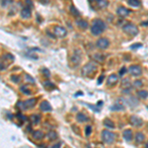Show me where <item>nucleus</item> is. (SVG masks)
Instances as JSON below:
<instances>
[{
    "label": "nucleus",
    "instance_id": "f257e3e1",
    "mask_svg": "<svg viewBox=\"0 0 148 148\" xmlns=\"http://www.w3.org/2000/svg\"><path fill=\"white\" fill-rule=\"evenodd\" d=\"M106 29V23L104 22L101 19H95L92 23V27H91V32L93 35L99 36L104 32V30Z\"/></svg>",
    "mask_w": 148,
    "mask_h": 148
},
{
    "label": "nucleus",
    "instance_id": "f03ea898",
    "mask_svg": "<svg viewBox=\"0 0 148 148\" xmlns=\"http://www.w3.org/2000/svg\"><path fill=\"white\" fill-rule=\"evenodd\" d=\"M115 138H116V134L114 132H112V131L108 130V129H105V130L102 131V139H103L105 143L111 144V143L114 142Z\"/></svg>",
    "mask_w": 148,
    "mask_h": 148
},
{
    "label": "nucleus",
    "instance_id": "7ed1b4c3",
    "mask_svg": "<svg viewBox=\"0 0 148 148\" xmlns=\"http://www.w3.org/2000/svg\"><path fill=\"white\" fill-rule=\"evenodd\" d=\"M124 32L130 35V36H136L138 34V28L134 24H126L122 27Z\"/></svg>",
    "mask_w": 148,
    "mask_h": 148
},
{
    "label": "nucleus",
    "instance_id": "20e7f679",
    "mask_svg": "<svg viewBox=\"0 0 148 148\" xmlns=\"http://www.w3.org/2000/svg\"><path fill=\"white\" fill-rule=\"evenodd\" d=\"M109 40L108 39H106V38H101V39H99L98 41H97V47L98 48H100V50H106L108 46H109Z\"/></svg>",
    "mask_w": 148,
    "mask_h": 148
},
{
    "label": "nucleus",
    "instance_id": "39448f33",
    "mask_svg": "<svg viewBox=\"0 0 148 148\" xmlns=\"http://www.w3.org/2000/svg\"><path fill=\"white\" fill-rule=\"evenodd\" d=\"M97 69L96 65L94 64V63H88V64H86L85 66L83 67V74H85V75H89V74L93 73L95 70Z\"/></svg>",
    "mask_w": 148,
    "mask_h": 148
},
{
    "label": "nucleus",
    "instance_id": "423d86ee",
    "mask_svg": "<svg viewBox=\"0 0 148 148\" xmlns=\"http://www.w3.org/2000/svg\"><path fill=\"white\" fill-rule=\"evenodd\" d=\"M128 72L133 76H138L142 73V69L139 65H131L128 68Z\"/></svg>",
    "mask_w": 148,
    "mask_h": 148
},
{
    "label": "nucleus",
    "instance_id": "0eeeda50",
    "mask_svg": "<svg viewBox=\"0 0 148 148\" xmlns=\"http://www.w3.org/2000/svg\"><path fill=\"white\" fill-rule=\"evenodd\" d=\"M54 34H55L57 37H64V36H66L67 32L63 27L56 26V27H54Z\"/></svg>",
    "mask_w": 148,
    "mask_h": 148
},
{
    "label": "nucleus",
    "instance_id": "6e6552de",
    "mask_svg": "<svg viewBox=\"0 0 148 148\" xmlns=\"http://www.w3.org/2000/svg\"><path fill=\"white\" fill-rule=\"evenodd\" d=\"M132 130L131 129H125L124 130V132H122V137H124V139L126 141H130L132 139Z\"/></svg>",
    "mask_w": 148,
    "mask_h": 148
},
{
    "label": "nucleus",
    "instance_id": "1a4fd4ad",
    "mask_svg": "<svg viewBox=\"0 0 148 148\" xmlns=\"http://www.w3.org/2000/svg\"><path fill=\"white\" fill-rule=\"evenodd\" d=\"M130 124L133 126H139L142 125V119L138 117H136V116H132L130 118Z\"/></svg>",
    "mask_w": 148,
    "mask_h": 148
},
{
    "label": "nucleus",
    "instance_id": "9d476101",
    "mask_svg": "<svg viewBox=\"0 0 148 148\" xmlns=\"http://www.w3.org/2000/svg\"><path fill=\"white\" fill-rule=\"evenodd\" d=\"M129 10L127 9V8L126 7H118V9L117 10V13H118V16H120V17H126V16H127V15L129 14Z\"/></svg>",
    "mask_w": 148,
    "mask_h": 148
},
{
    "label": "nucleus",
    "instance_id": "9b49d317",
    "mask_svg": "<svg viewBox=\"0 0 148 148\" xmlns=\"http://www.w3.org/2000/svg\"><path fill=\"white\" fill-rule=\"evenodd\" d=\"M118 76L116 75V74H112V75H110L109 76V78H108V81H107V83H108V85H110V86H113V85H115L117 82H118Z\"/></svg>",
    "mask_w": 148,
    "mask_h": 148
},
{
    "label": "nucleus",
    "instance_id": "f8f14e48",
    "mask_svg": "<svg viewBox=\"0 0 148 148\" xmlns=\"http://www.w3.org/2000/svg\"><path fill=\"white\" fill-rule=\"evenodd\" d=\"M104 126L105 127H107V128H115V124H114V121L111 120L110 118H106L105 120H104Z\"/></svg>",
    "mask_w": 148,
    "mask_h": 148
},
{
    "label": "nucleus",
    "instance_id": "ddd939ff",
    "mask_svg": "<svg viewBox=\"0 0 148 148\" xmlns=\"http://www.w3.org/2000/svg\"><path fill=\"white\" fill-rule=\"evenodd\" d=\"M44 136V134L41 130H36V131H34L33 132V137L35 138V139H38V140H41V139H43Z\"/></svg>",
    "mask_w": 148,
    "mask_h": 148
},
{
    "label": "nucleus",
    "instance_id": "4468645a",
    "mask_svg": "<svg viewBox=\"0 0 148 148\" xmlns=\"http://www.w3.org/2000/svg\"><path fill=\"white\" fill-rule=\"evenodd\" d=\"M41 110L44 112H48V111H52V107H51V105L47 103V102H43V103L41 104Z\"/></svg>",
    "mask_w": 148,
    "mask_h": 148
},
{
    "label": "nucleus",
    "instance_id": "2eb2a0df",
    "mask_svg": "<svg viewBox=\"0 0 148 148\" xmlns=\"http://www.w3.org/2000/svg\"><path fill=\"white\" fill-rule=\"evenodd\" d=\"M144 134L142 132H137L136 133V135H135V142L137 143V144H139L141 142H143L144 141Z\"/></svg>",
    "mask_w": 148,
    "mask_h": 148
},
{
    "label": "nucleus",
    "instance_id": "dca6fc26",
    "mask_svg": "<svg viewBox=\"0 0 148 148\" xmlns=\"http://www.w3.org/2000/svg\"><path fill=\"white\" fill-rule=\"evenodd\" d=\"M76 23H77L78 27H79V28H81V29H87V28H88V22H87V21H85V20H83V19L78 20Z\"/></svg>",
    "mask_w": 148,
    "mask_h": 148
},
{
    "label": "nucleus",
    "instance_id": "f3484780",
    "mask_svg": "<svg viewBox=\"0 0 148 148\" xmlns=\"http://www.w3.org/2000/svg\"><path fill=\"white\" fill-rule=\"evenodd\" d=\"M76 118H77V120H78L79 122H84V121H87V120H88V118H87L84 114H82V113H79V114L77 115Z\"/></svg>",
    "mask_w": 148,
    "mask_h": 148
},
{
    "label": "nucleus",
    "instance_id": "a211bd4d",
    "mask_svg": "<svg viewBox=\"0 0 148 148\" xmlns=\"http://www.w3.org/2000/svg\"><path fill=\"white\" fill-rule=\"evenodd\" d=\"M137 96L141 98V99H146L148 97V92L145 91V90H140L137 92Z\"/></svg>",
    "mask_w": 148,
    "mask_h": 148
},
{
    "label": "nucleus",
    "instance_id": "6ab92c4d",
    "mask_svg": "<svg viewBox=\"0 0 148 148\" xmlns=\"http://www.w3.org/2000/svg\"><path fill=\"white\" fill-rule=\"evenodd\" d=\"M46 137H47L50 140H54V139L57 138V134H56L55 131H50V132L47 133Z\"/></svg>",
    "mask_w": 148,
    "mask_h": 148
},
{
    "label": "nucleus",
    "instance_id": "aec40b11",
    "mask_svg": "<svg viewBox=\"0 0 148 148\" xmlns=\"http://www.w3.org/2000/svg\"><path fill=\"white\" fill-rule=\"evenodd\" d=\"M108 4H109L108 1H105V0H102V1H101V0H98V1H97V5H98V7L101 8V9H102V8L107 7Z\"/></svg>",
    "mask_w": 148,
    "mask_h": 148
},
{
    "label": "nucleus",
    "instance_id": "412c9836",
    "mask_svg": "<svg viewBox=\"0 0 148 148\" xmlns=\"http://www.w3.org/2000/svg\"><path fill=\"white\" fill-rule=\"evenodd\" d=\"M22 16L24 18H29L30 16H31V10H30L29 8H24L22 10Z\"/></svg>",
    "mask_w": 148,
    "mask_h": 148
},
{
    "label": "nucleus",
    "instance_id": "4be33fe9",
    "mask_svg": "<svg viewBox=\"0 0 148 148\" xmlns=\"http://www.w3.org/2000/svg\"><path fill=\"white\" fill-rule=\"evenodd\" d=\"M127 3L132 7H138L140 5V1H138V0H128Z\"/></svg>",
    "mask_w": 148,
    "mask_h": 148
},
{
    "label": "nucleus",
    "instance_id": "5701e85b",
    "mask_svg": "<svg viewBox=\"0 0 148 148\" xmlns=\"http://www.w3.org/2000/svg\"><path fill=\"white\" fill-rule=\"evenodd\" d=\"M36 102H37L36 99H32V100L27 101V102L25 103V106H26V108H32V107L35 106V103H36Z\"/></svg>",
    "mask_w": 148,
    "mask_h": 148
},
{
    "label": "nucleus",
    "instance_id": "b1692460",
    "mask_svg": "<svg viewBox=\"0 0 148 148\" xmlns=\"http://www.w3.org/2000/svg\"><path fill=\"white\" fill-rule=\"evenodd\" d=\"M93 58L95 59L96 61H98V62H103L104 59H105V56L104 55H102V54H95L94 56H93Z\"/></svg>",
    "mask_w": 148,
    "mask_h": 148
},
{
    "label": "nucleus",
    "instance_id": "393cba45",
    "mask_svg": "<svg viewBox=\"0 0 148 148\" xmlns=\"http://www.w3.org/2000/svg\"><path fill=\"white\" fill-rule=\"evenodd\" d=\"M91 132H92V126H87L85 127V135L86 136H90L91 135Z\"/></svg>",
    "mask_w": 148,
    "mask_h": 148
},
{
    "label": "nucleus",
    "instance_id": "a878e982",
    "mask_svg": "<svg viewBox=\"0 0 148 148\" xmlns=\"http://www.w3.org/2000/svg\"><path fill=\"white\" fill-rule=\"evenodd\" d=\"M70 12L72 13V14L74 15V16H79V12L77 11V9H75V7H74L73 5H71V9H70Z\"/></svg>",
    "mask_w": 148,
    "mask_h": 148
},
{
    "label": "nucleus",
    "instance_id": "bb28decb",
    "mask_svg": "<svg viewBox=\"0 0 148 148\" xmlns=\"http://www.w3.org/2000/svg\"><path fill=\"white\" fill-rule=\"evenodd\" d=\"M125 107L124 106H120V104H116L114 107H113V110H117V111H118V110H122Z\"/></svg>",
    "mask_w": 148,
    "mask_h": 148
},
{
    "label": "nucleus",
    "instance_id": "cd10ccee",
    "mask_svg": "<svg viewBox=\"0 0 148 148\" xmlns=\"http://www.w3.org/2000/svg\"><path fill=\"white\" fill-rule=\"evenodd\" d=\"M141 46H142V44H134L131 45V48H132V50H137V48H139Z\"/></svg>",
    "mask_w": 148,
    "mask_h": 148
},
{
    "label": "nucleus",
    "instance_id": "c85d7f7f",
    "mask_svg": "<svg viewBox=\"0 0 148 148\" xmlns=\"http://www.w3.org/2000/svg\"><path fill=\"white\" fill-rule=\"evenodd\" d=\"M133 85H134L135 87H140V86H142V82H141L140 80H136V81L133 83Z\"/></svg>",
    "mask_w": 148,
    "mask_h": 148
},
{
    "label": "nucleus",
    "instance_id": "c756f323",
    "mask_svg": "<svg viewBox=\"0 0 148 148\" xmlns=\"http://www.w3.org/2000/svg\"><path fill=\"white\" fill-rule=\"evenodd\" d=\"M32 118H34V119H33V121H34L35 124H38V122L40 121V119H39V118H40V116H33Z\"/></svg>",
    "mask_w": 148,
    "mask_h": 148
},
{
    "label": "nucleus",
    "instance_id": "7c9ffc66",
    "mask_svg": "<svg viewBox=\"0 0 148 148\" xmlns=\"http://www.w3.org/2000/svg\"><path fill=\"white\" fill-rule=\"evenodd\" d=\"M125 73H126V68L124 66V67H121L120 70H119V75H124Z\"/></svg>",
    "mask_w": 148,
    "mask_h": 148
},
{
    "label": "nucleus",
    "instance_id": "2f4dec72",
    "mask_svg": "<svg viewBox=\"0 0 148 148\" xmlns=\"http://www.w3.org/2000/svg\"><path fill=\"white\" fill-rule=\"evenodd\" d=\"M60 143H55V144H53L52 146V148H60Z\"/></svg>",
    "mask_w": 148,
    "mask_h": 148
},
{
    "label": "nucleus",
    "instance_id": "473e14b6",
    "mask_svg": "<svg viewBox=\"0 0 148 148\" xmlns=\"http://www.w3.org/2000/svg\"><path fill=\"white\" fill-rule=\"evenodd\" d=\"M103 79H104V75L100 76V77H99V80H98V84H101V83L103 82Z\"/></svg>",
    "mask_w": 148,
    "mask_h": 148
},
{
    "label": "nucleus",
    "instance_id": "72a5a7b5",
    "mask_svg": "<svg viewBox=\"0 0 148 148\" xmlns=\"http://www.w3.org/2000/svg\"><path fill=\"white\" fill-rule=\"evenodd\" d=\"M142 25H143V26H148V21H145V22H142Z\"/></svg>",
    "mask_w": 148,
    "mask_h": 148
},
{
    "label": "nucleus",
    "instance_id": "f704fd0d",
    "mask_svg": "<svg viewBox=\"0 0 148 148\" xmlns=\"http://www.w3.org/2000/svg\"><path fill=\"white\" fill-rule=\"evenodd\" d=\"M102 105H103V102H102V101H99V102H98V107H100V106H102Z\"/></svg>",
    "mask_w": 148,
    "mask_h": 148
},
{
    "label": "nucleus",
    "instance_id": "c9c22d12",
    "mask_svg": "<svg viewBox=\"0 0 148 148\" xmlns=\"http://www.w3.org/2000/svg\"><path fill=\"white\" fill-rule=\"evenodd\" d=\"M145 148H148V142L146 143V144H145Z\"/></svg>",
    "mask_w": 148,
    "mask_h": 148
}]
</instances>
